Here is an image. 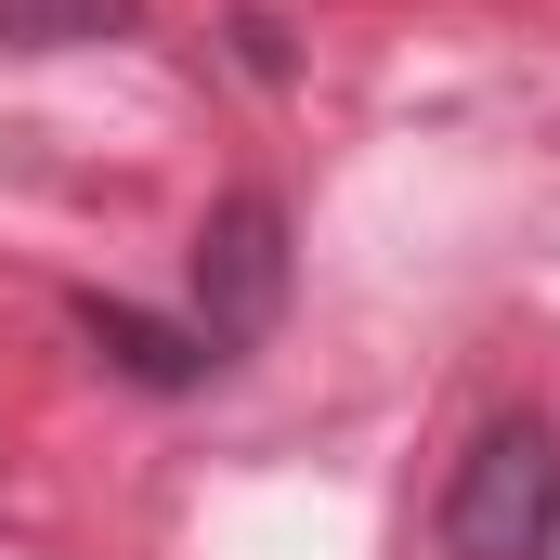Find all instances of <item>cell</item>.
I'll list each match as a JSON object with an SVG mask.
<instances>
[{
    "mask_svg": "<svg viewBox=\"0 0 560 560\" xmlns=\"http://www.w3.org/2000/svg\"><path fill=\"white\" fill-rule=\"evenodd\" d=\"M92 339H105L131 378H156V392H170V378H209V352H196V339H170V326H143V313H92Z\"/></svg>",
    "mask_w": 560,
    "mask_h": 560,
    "instance_id": "3",
    "label": "cell"
},
{
    "mask_svg": "<svg viewBox=\"0 0 560 560\" xmlns=\"http://www.w3.org/2000/svg\"><path fill=\"white\" fill-rule=\"evenodd\" d=\"M131 26V0H0V39H105Z\"/></svg>",
    "mask_w": 560,
    "mask_h": 560,
    "instance_id": "4",
    "label": "cell"
},
{
    "mask_svg": "<svg viewBox=\"0 0 560 560\" xmlns=\"http://www.w3.org/2000/svg\"><path fill=\"white\" fill-rule=\"evenodd\" d=\"M560 548V418H482L443 482V560H548Z\"/></svg>",
    "mask_w": 560,
    "mask_h": 560,
    "instance_id": "1",
    "label": "cell"
},
{
    "mask_svg": "<svg viewBox=\"0 0 560 560\" xmlns=\"http://www.w3.org/2000/svg\"><path fill=\"white\" fill-rule=\"evenodd\" d=\"M275 313H287V222H275V196H222L209 235H196V352L235 365Z\"/></svg>",
    "mask_w": 560,
    "mask_h": 560,
    "instance_id": "2",
    "label": "cell"
}]
</instances>
